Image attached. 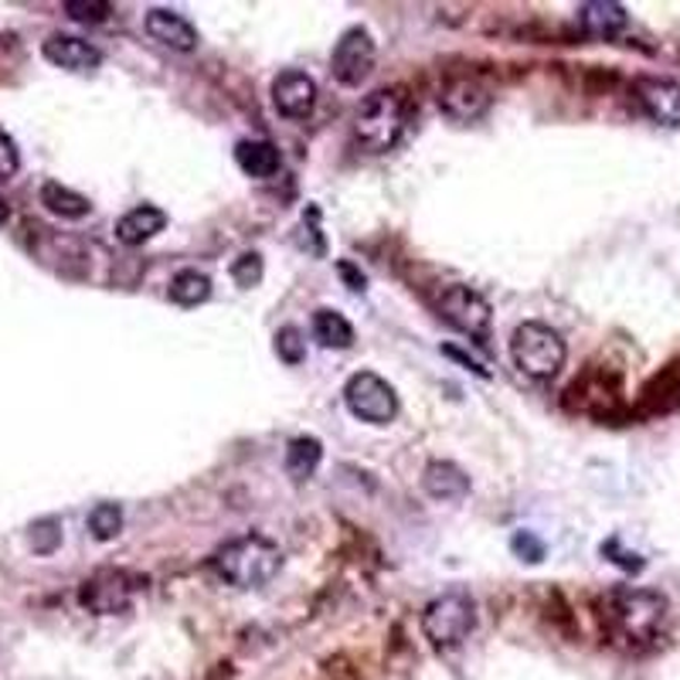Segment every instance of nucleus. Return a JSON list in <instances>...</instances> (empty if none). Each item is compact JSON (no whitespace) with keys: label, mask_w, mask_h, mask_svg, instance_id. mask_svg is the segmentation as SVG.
<instances>
[{"label":"nucleus","mask_w":680,"mask_h":680,"mask_svg":"<svg viewBox=\"0 0 680 680\" xmlns=\"http://www.w3.org/2000/svg\"><path fill=\"white\" fill-rule=\"evenodd\" d=\"M599 609L612 643L627 650H650L663 637L670 616L667 599L653 589H612Z\"/></svg>","instance_id":"obj_1"},{"label":"nucleus","mask_w":680,"mask_h":680,"mask_svg":"<svg viewBox=\"0 0 680 680\" xmlns=\"http://www.w3.org/2000/svg\"><path fill=\"white\" fill-rule=\"evenodd\" d=\"M279 564H282V551L262 534L236 538L224 548H218L211 558V569L218 572V579H224L236 589H259L272 582L279 576Z\"/></svg>","instance_id":"obj_2"},{"label":"nucleus","mask_w":680,"mask_h":680,"mask_svg":"<svg viewBox=\"0 0 680 680\" xmlns=\"http://www.w3.org/2000/svg\"><path fill=\"white\" fill-rule=\"evenodd\" d=\"M409 127V99L402 89H378L364 99L354 117V140L368 153H388L399 147Z\"/></svg>","instance_id":"obj_3"},{"label":"nucleus","mask_w":680,"mask_h":680,"mask_svg":"<svg viewBox=\"0 0 680 680\" xmlns=\"http://www.w3.org/2000/svg\"><path fill=\"white\" fill-rule=\"evenodd\" d=\"M510 358H514L518 371L528 374L531 381H551L564 368L569 348H564L558 330H551L548 323L528 320L510 337Z\"/></svg>","instance_id":"obj_4"},{"label":"nucleus","mask_w":680,"mask_h":680,"mask_svg":"<svg viewBox=\"0 0 680 680\" xmlns=\"http://www.w3.org/2000/svg\"><path fill=\"white\" fill-rule=\"evenodd\" d=\"M473 627H477V606L463 589L442 592L422 609V633L439 650L463 643L473 633Z\"/></svg>","instance_id":"obj_5"},{"label":"nucleus","mask_w":680,"mask_h":680,"mask_svg":"<svg viewBox=\"0 0 680 680\" xmlns=\"http://www.w3.org/2000/svg\"><path fill=\"white\" fill-rule=\"evenodd\" d=\"M344 402L354 419L371 422V426H388L399 416V394H394V388L374 371H358L348 378Z\"/></svg>","instance_id":"obj_6"},{"label":"nucleus","mask_w":680,"mask_h":680,"mask_svg":"<svg viewBox=\"0 0 680 680\" xmlns=\"http://www.w3.org/2000/svg\"><path fill=\"white\" fill-rule=\"evenodd\" d=\"M439 313L460 333L473 337L477 344H487L490 340V303L477 290L460 287V282L457 287H446L439 297Z\"/></svg>","instance_id":"obj_7"},{"label":"nucleus","mask_w":680,"mask_h":680,"mask_svg":"<svg viewBox=\"0 0 680 680\" xmlns=\"http://www.w3.org/2000/svg\"><path fill=\"white\" fill-rule=\"evenodd\" d=\"M374 59H378V48H374L371 31L368 28H348L344 34H340V41L333 44V54H330L333 79L340 86H361L371 76Z\"/></svg>","instance_id":"obj_8"},{"label":"nucleus","mask_w":680,"mask_h":680,"mask_svg":"<svg viewBox=\"0 0 680 680\" xmlns=\"http://www.w3.org/2000/svg\"><path fill=\"white\" fill-rule=\"evenodd\" d=\"M130 599H133V579L117 569L96 572L79 589V602L96 616H117L130 606Z\"/></svg>","instance_id":"obj_9"},{"label":"nucleus","mask_w":680,"mask_h":680,"mask_svg":"<svg viewBox=\"0 0 680 680\" xmlns=\"http://www.w3.org/2000/svg\"><path fill=\"white\" fill-rule=\"evenodd\" d=\"M272 106L287 120H307L317 106V82L307 72L287 69L272 79Z\"/></svg>","instance_id":"obj_10"},{"label":"nucleus","mask_w":680,"mask_h":680,"mask_svg":"<svg viewBox=\"0 0 680 680\" xmlns=\"http://www.w3.org/2000/svg\"><path fill=\"white\" fill-rule=\"evenodd\" d=\"M572 394V406H579L589 416H612L619 409V374L612 371H589L582 381H576L569 388Z\"/></svg>","instance_id":"obj_11"},{"label":"nucleus","mask_w":680,"mask_h":680,"mask_svg":"<svg viewBox=\"0 0 680 680\" xmlns=\"http://www.w3.org/2000/svg\"><path fill=\"white\" fill-rule=\"evenodd\" d=\"M637 102L660 127H680V82L673 79H640Z\"/></svg>","instance_id":"obj_12"},{"label":"nucleus","mask_w":680,"mask_h":680,"mask_svg":"<svg viewBox=\"0 0 680 680\" xmlns=\"http://www.w3.org/2000/svg\"><path fill=\"white\" fill-rule=\"evenodd\" d=\"M41 54L59 69H69V72H92L99 69L102 54L99 48H92L89 41L82 38H72V34H51L44 44H41Z\"/></svg>","instance_id":"obj_13"},{"label":"nucleus","mask_w":680,"mask_h":680,"mask_svg":"<svg viewBox=\"0 0 680 680\" xmlns=\"http://www.w3.org/2000/svg\"><path fill=\"white\" fill-rule=\"evenodd\" d=\"M147 34L167 48H174V51H194L198 48V31L194 24L178 14V11H167V8H153L143 21Z\"/></svg>","instance_id":"obj_14"},{"label":"nucleus","mask_w":680,"mask_h":680,"mask_svg":"<svg viewBox=\"0 0 680 680\" xmlns=\"http://www.w3.org/2000/svg\"><path fill=\"white\" fill-rule=\"evenodd\" d=\"M439 106H442L446 117H452V120H480L483 112H487V106H490V96L477 82L460 79V82L446 86V92L439 96Z\"/></svg>","instance_id":"obj_15"},{"label":"nucleus","mask_w":680,"mask_h":680,"mask_svg":"<svg viewBox=\"0 0 680 680\" xmlns=\"http://www.w3.org/2000/svg\"><path fill=\"white\" fill-rule=\"evenodd\" d=\"M579 24L592 38H616L630 24V14L616 0H589V4L579 8Z\"/></svg>","instance_id":"obj_16"},{"label":"nucleus","mask_w":680,"mask_h":680,"mask_svg":"<svg viewBox=\"0 0 680 680\" xmlns=\"http://www.w3.org/2000/svg\"><path fill=\"white\" fill-rule=\"evenodd\" d=\"M422 490L432 500H463L470 493V477L457 467V463H446V460H432L422 470Z\"/></svg>","instance_id":"obj_17"},{"label":"nucleus","mask_w":680,"mask_h":680,"mask_svg":"<svg viewBox=\"0 0 680 680\" xmlns=\"http://www.w3.org/2000/svg\"><path fill=\"white\" fill-rule=\"evenodd\" d=\"M680 409V368H663L640 394L643 416H667Z\"/></svg>","instance_id":"obj_18"},{"label":"nucleus","mask_w":680,"mask_h":680,"mask_svg":"<svg viewBox=\"0 0 680 680\" xmlns=\"http://www.w3.org/2000/svg\"><path fill=\"white\" fill-rule=\"evenodd\" d=\"M167 224V214L153 204H140L133 211H127L120 221H117V239L123 246H143L147 239H153L157 232H163Z\"/></svg>","instance_id":"obj_19"},{"label":"nucleus","mask_w":680,"mask_h":680,"mask_svg":"<svg viewBox=\"0 0 680 680\" xmlns=\"http://www.w3.org/2000/svg\"><path fill=\"white\" fill-rule=\"evenodd\" d=\"M236 160L249 178H259V181L276 178L279 167H282V157L269 140H242L236 147Z\"/></svg>","instance_id":"obj_20"},{"label":"nucleus","mask_w":680,"mask_h":680,"mask_svg":"<svg viewBox=\"0 0 680 680\" xmlns=\"http://www.w3.org/2000/svg\"><path fill=\"white\" fill-rule=\"evenodd\" d=\"M313 337L330 351H348L354 344V327L344 313L337 310H317L313 313Z\"/></svg>","instance_id":"obj_21"},{"label":"nucleus","mask_w":680,"mask_h":680,"mask_svg":"<svg viewBox=\"0 0 680 680\" xmlns=\"http://www.w3.org/2000/svg\"><path fill=\"white\" fill-rule=\"evenodd\" d=\"M41 204H44L51 214L69 218V221L86 218V214L92 211V204H89L86 194H79V191H72V188H66V184H59V181L41 184Z\"/></svg>","instance_id":"obj_22"},{"label":"nucleus","mask_w":680,"mask_h":680,"mask_svg":"<svg viewBox=\"0 0 680 680\" xmlns=\"http://www.w3.org/2000/svg\"><path fill=\"white\" fill-rule=\"evenodd\" d=\"M320 460H323V446H320V439H313V436H297V439L287 446V473H290L297 483L310 480V477L317 473Z\"/></svg>","instance_id":"obj_23"},{"label":"nucleus","mask_w":680,"mask_h":680,"mask_svg":"<svg viewBox=\"0 0 680 680\" xmlns=\"http://www.w3.org/2000/svg\"><path fill=\"white\" fill-rule=\"evenodd\" d=\"M167 297L174 300L178 307H198L211 297V279L198 269H181L174 279H170Z\"/></svg>","instance_id":"obj_24"},{"label":"nucleus","mask_w":680,"mask_h":680,"mask_svg":"<svg viewBox=\"0 0 680 680\" xmlns=\"http://www.w3.org/2000/svg\"><path fill=\"white\" fill-rule=\"evenodd\" d=\"M89 531L96 541H112L123 531V510L117 503H99L89 514Z\"/></svg>","instance_id":"obj_25"},{"label":"nucleus","mask_w":680,"mask_h":680,"mask_svg":"<svg viewBox=\"0 0 680 680\" xmlns=\"http://www.w3.org/2000/svg\"><path fill=\"white\" fill-rule=\"evenodd\" d=\"M276 354L279 361H287V364H300L307 358V340L297 327H282L276 333Z\"/></svg>","instance_id":"obj_26"},{"label":"nucleus","mask_w":680,"mask_h":680,"mask_svg":"<svg viewBox=\"0 0 680 680\" xmlns=\"http://www.w3.org/2000/svg\"><path fill=\"white\" fill-rule=\"evenodd\" d=\"M59 544H62V524L54 518H44V521L31 524V548L38 554H51Z\"/></svg>","instance_id":"obj_27"},{"label":"nucleus","mask_w":680,"mask_h":680,"mask_svg":"<svg viewBox=\"0 0 680 680\" xmlns=\"http://www.w3.org/2000/svg\"><path fill=\"white\" fill-rule=\"evenodd\" d=\"M66 11L82 24H102L112 14V4H106V0H66Z\"/></svg>","instance_id":"obj_28"},{"label":"nucleus","mask_w":680,"mask_h":680,"mask_svg":"<svg viewBox=\"0 0 680 680\" xmlns=\"http://www.w3.org/2000/svg\"><path fill=\"white\" fill-rule=\"evenodd\" d=\"M232 279L239 282L242 290H252L262 282V256L259 252H242L236 262H232Z\"/></svg>","instance_id":"obj_29"},{"label":"nucleus","mask_w":680,"mask_h":680,"mask_svg":"<svg viewBox=\"0 0 680 680\" xmlns=\"http://www.w3.org/2000/svg\"><path fill=\"white\" fill-rule=\"evenodd\" d=\"M21 167V153H18V143L11 140V133L0 127V181H8L18 174Z\"/></svg>","instance_id":"obj_30"},{"label":"nucleus","mask_w":680,"mask_h":680,"mask_svg":"<svg viewBox=\"0 0 680 680\" xmlns=\"http://www.w3.org/2000/svg\"><path fill=\"white\" fill-rule=\"evenodd\" d=\"M510 548H514V554H521L524 561H541L544 558V541L534 538L531 531H518L514 538H510Z\"/></svg>","instance_id":"obj_31"},{"label":"nucleus","mask_w":680,"mask_h":680,"mask_svg":"<svg viewBox=\"0 0 680 680\" xmlns=\"http://www.w3.org/2000/svg\"><path fill=\"white\" fill-rule=\"evenodd\" d=\"M337 269H340V276H344V279L351 282V290H354V293H361V290H364V276H361V272H358L351 262H340Z\"/></svg>","instance_id":"obj_32"},{"label":"nucleus","mask_w":680,"mask_h":680,"mask_svg":"<svg viewBox=\"0 0 680 680\" xmlns=\"http://www.w3.org/2000/svg\"><path fill=\"white\" fill-rule=\"evenodd\" d=\"M446 354H449V358H460V361H467V358H463V354H460V351H452V348H446ZM470 368H473V371H477V374H480V378H487V371H483V368H480V364H473V361H470Z\"/></svg>","instance_id":"obj_33"},{"label":"nucleus","mask_w":680,"mask_h":680,"mask_svg":"<svg viewBox=\"0 0 680 680\" xmlns=\"http://www.w3.org/2000/svg\"><path fill=\"white\" fill-rule=\"evenodd\" d=\"M8 214H11V211H8V201H4V198H0V224H4V221H8Z\"/></svg>","instance_id":"obj_34"}]
</instances>
